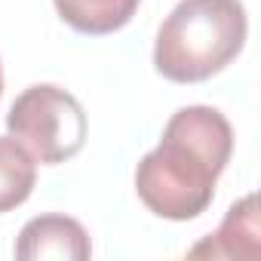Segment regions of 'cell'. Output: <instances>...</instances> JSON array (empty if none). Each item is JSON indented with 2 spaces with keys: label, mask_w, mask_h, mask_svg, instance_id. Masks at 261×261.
I'll return each instance as SVG.
<instances>
[{
  "label": "cell",
  "mask_w": 261,
  "mask_h": 261,
  "mask_svg": "<svg viewBox=\"0 0 261 261\" xmlns=\"http://www.w3.org/2000/svg\"><path fill=\"white\" fill-rule=\"evenodd\" d=\"M230 151L233 129L227 117L209 105H188L169 117L160 145L139 160L136 191L154 215L191 221L212 206Z\"/></svg>",
  "instance_id": "cell-1"
},
{
  "label": "cell",
  "mask_w": 261,
  "mask_h": 261,
  "mask_svg": "<svg viewBox=\"0 0 261 261\" xmlns=\"http://www.w3.org/2000/svg\"><path fill=\"white\" fill-rule=\"evenodd\" d=\"M246 34L240 0H181L157 31L154 68L172 83H203L243 53Z\"/></svg>",
  "instance_id": "cell-2"
},
{
  "label": "cell",
  "mask_w": 261,
  "mask_h": 261,
  "mask_svg": "<svg viewBox=\"0 0 261 261\" xmlns=\"http://www.w3.org/2000/svg\"><path fill=\"white\" fill-rule=\"evenodd\" d=\"M7 129L37 163L56 166L80 154L86 142V114L68 89L37 83L13 101Z\"/></svg>",
  "instance_id": "cell-3"
},
{
  "label": "cell",
  "mask_w": 261,
  "mask_h": 261,
  "mask_svg": "<svg viewBox=\"0 0 261 261\" xmlns=\"http://www.w3.org/2000/svg\"><path fill=\"white\" fill-rule=\"evenodd\" d=\"M89 255H92L89 233L77 218L68 215H37L19 230L16 240L19 261H43V258L86 261Z\"/></svg>",
  "instance_id": "cell-4"
},
{
  "label": "cell",
  "mask_w": 261,
  "mask_h": 261,
  "mask_svg": "<svg viewBox=\"0 0 261 261\" xmlns=\"http://www.w3.org/2000/svg\"><path fill=\"white\" fill-rule=\"evenodd\" d=\"M258 203L255 197H243L240 203H233L227 209V218L221 221V227L215 233H209V240H203L200 246L191 249L194 258L200 255H212V258H255L258 255Z\"/></svg>",
  "instance_id": "cell-5"
},
{
  "label": "cell",
  "mask_w": 261,
  "mask_h": 261,
  "mask_svg": "<svg viewBox=\"0 0 261 261\" xmlns=\"http://www.w3.org/2000/svg\"><path fill=\"white\" fill-rule=\"evenodd\" d=\"M142 0H56L59 16L80 34H114L133 22Z\"/></svg>",
  "instance_id": "cell-6"
},
{
  "label": "cell",
  "mask_w": 261,
  "mask_h": 261,
  "mask_svg": "<svg viewBox=\"0 0 261 261\" xmlns=\"http://www.w3.org/2000/svg\"><path fill=\"white\" fill-rule=\"evenodd\" d=\"M37 181V160L13 139L0 136V215L22 206Z\"/></svg>",
  "instance_id": "cell-7"
},
{
  "label": "cell",
  "mask_w": 261,
  "mask_h": 261,
  "mask_svg": "<svg viewBox=\"0 0 261 261\" xmlns=\"http://www.w3.org/2000/svg\"><path fill=\"white\" fill-rule=\"evenodd\" d=\"M0 95H4V68H0Z\"/></svg>",
  "instance_id": "cell-8"
}]
</instances>
